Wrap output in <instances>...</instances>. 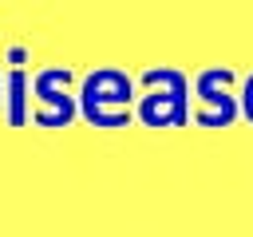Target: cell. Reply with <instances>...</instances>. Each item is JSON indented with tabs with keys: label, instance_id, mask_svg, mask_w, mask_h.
I'll return each instance as SVG.
<instances>
[{
	"label": "cell",
	"instance_id": "cell-1",
	"mask_svg": "<svg viewBox=\"0 0 253 237\" xmlns=\"http://www.w3.org/2000/svg\"><path fill=\"white\" fill-rule=\"evenodd\" d=\"M83 115L95 126H126L130 122V99H134V83L126 71L119 67H99L83 79Z\"/></svg>",
	"mask_w": 253,
	"mask_h": 237
},
{
	"label": "cell",
	"instance_id": "cell-2",
	"mask_svg": "<svg viewBox=\"0 0 253 237\" xmlns=\"http://www.w3.org/2000/svg\"><path fill=\"white\" fill-rule=\"evenodd\" d=\"M142 83L150 87L142 99H138V118L146 126H182L190 107H186V75L182 71H170V67H158V71H146Z\"/></svg>",
	"mask_w": 253,
	"mask_h": 237
},
{
	"label": "cell",
	"instance_id": "cell-3",
	"mask_svg": "<svg viewBox=\"0 0 253 237\" xmlns=\"http://www.w3.org/2000/svg\"><path fill=\"white\" fill-rule=\"evenodd\" d=\"M229 71H221V67H210V71H202L198 75V111H194V118L202 122V126H225L233 115H237V107H233V95L225 91L229 87Z\"/></svg>",
	"mask_w": 253,
	"mask_h": 237
},
{
	"label": "cell",
	"instance_id": "cell-4",
	"mask_svg": "<svg viewBox=\"0 0 253 237\" xmlns=\"http://www.w3.org/2000/svg\"><path fill=\"white\" fill-rule=\"evenodd\" d=\"M59 79H67L63 67H47V71L36 75V99H40V107H36V122H40V126H67L71 115H75V103H71L67 87L55 91Z\"/></svg>",
	"mask_w": 253,
	"mask_h": 237
},
{
	"label": "cell",
	"instance_id": "cell-5",
	"mask_svg": "<svg viewBox=\"0 0 253 237\" xmlns=\"http://www.w3.org/2000/svg\"><path fill=\"white\" fill-rule=\"evenodd\" d=\"M241 111H245V118L253 122V75H249L245 87H241Z\"/></svg>",
	"mask_w": 253,
	"mask_h": 237
}]
</instances>
